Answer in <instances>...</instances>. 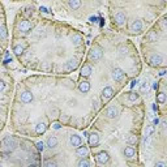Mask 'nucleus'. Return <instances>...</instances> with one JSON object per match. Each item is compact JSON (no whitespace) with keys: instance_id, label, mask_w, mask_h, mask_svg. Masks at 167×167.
Listing matches in <instances>:
<instances>
[{"instance_id":"f257e3e1","label":"nucleus","mask_w":167,"mask_h":167,"mask_svg":"<svg viewBox=\"0 0 167 167\" xmlns=\"http://www.w3.org/2000/svg\"><path fill=\"white\" fill-rule=\"evenodd\" d=\"M16 148V140L13 137H5L4 140H3L1 142V151H4V153H10V151H13Z\"/></svg>"},{"instance_id":"f03ea898","label":"nucleus","mask_w":167,"mask_h":167,"mask_svg":"<svg viewBox=\"0 0 167 167\" xmlns=\"http://www.w3.org/2000/svg\"><path fill=\"white\" fill-rule=\"evenodd\" d=\"M101 57H102V50L99 47H94V48L90 50V52H89V60L90 61H98Z\"/></svg>"},{"instance_id":"7ed1b4c3","label":"nucleus","mask_w":167,"mask_h":167,"mask_svg":"<svg viewBox=\"0 0 167 167\" xmlns=\"http://www.w3.org/2000/svg\"><path fill=\"white\" fill-rule=\"evenodd\" d=\"M114 97V89L110 88V86H107V88L103 89V91H102V101L106 103V102H108L110 99Z\"/></svg>"},{"instance_id":"20e7f679","label":"nucleus","mask_w":167,"mask_h":167,"mask_svg":"<svg viewBox=\"0 0 167 167\" xmlns=\"http://www.w3.org/2000/svg\"><path fill=\"white\" fill-rule=\"evenodd\" d=\"M162 61H163V59H162V56L158 54L151 55L150 59H149V64H150L151 67H159V65L162 64Z\"/></svg>"},{"instance_id":"39448f33","label":"nucleus","mask_w":167,"mask_h":167,"mask_svg":"<svg viewBox=\"0 0 167 167\" xmlns=\"http://www.w3.org/2000/svg\"><path fill=\"white\" fill-rule=\"evenodd\" d=\"M95 158H97V162H98V163L104 164V163H107V162H108L110 155H108V153H107V151H99V153L95 155Z\"/></svg>"},{"instance_id":"423d86ee","label":"nucleus","mask_w":167,"mask_h":167,"mask_svg":"<svg viewBox=\"0 0 167 167\" xmlns=\"http://www.w3.org/2000/svg\"><path fill=\"white\" fill-rule=\"evenodd\" d=\"M31 23L29 22L28 20H21L20 22H18V29H20L21 31H23V33H29V31L31 30Z\"/></svg>"},{"instance_id":"0eeeda50","label":"nucleus","mask_w":167,"mask_h":167,"mask_svg":"<svg viewBox=\"0 0 167 167\" xmlns=\"http://www.w3.org/2000/svg\"><path fill=\"white\" fill-rule=\"evenodd\" d=\"M112 77H114L115 81H123L125 77V73L123 72L120 68H115V69L112 70Z\"/></svg>"},{"instance_id":"6e6552de","label":"nucleus","mask_w":167,"mask_h":167,"mask_svg":"<svg viewBox=\"0 0 167 167\" xmlns=\"http://www.w3.org/2000/svg\"><path fill=\"white\" fill-rule=\"evenodd\" d=\"M78 67V61L76 59H70V60H68L67 63H65V70L67 72H72V70H75L76 68Z\"/></svg>"},{"instance_id":"1a4fd4ad","label":"nucleus","mask_w":167,"mask_h":167,"mask_svg":"<svg viewBox=\"0 0 167 167\" xmlns=\"http://www.w3.org/2000/svg\"><path fill=\"white\" fill-rule=\"evenodd\" d=\"M88 141H89V145L93 146V148H95V146L99 144V136H98V133H90V135L88 136Z\"/></svg>"},{"instance_id":"9d476101","label":"nucleus","mask_w":167,"mask_h":167,"mask_svg":"<svg viewBox=\"0 0 167 167\" xmlns=\"http://www.w3.org/2000/svg\"><path fill=\"white\" fill-rule=\"evenodd\" d=\"M106 115L110 119H115V117L117 116V108L115 106H110L106 110Z\"/></svg>"},{"instance_id":"9b49d317","label":"nucleus","mask_w":167,"mask_h":167,"mask_svg":"<svg viewBox=\"0 0 167 167\" xmlns=\"http://www.w3.org/2000/svg\"><path fill=\"white\" fill-rule=\"evenodd\" d=\"M69 142H70V145H72V146H77V148H78V146L81 145V142H82V140H81L80 136L73 135V136H70Z\"/></svg>"},{"instance_id":"f8f14e48","label":"nucleus","mask_w":167,"mask_h":167,"mask_svg":"<svg viewBox=\"0 0 167 167\" xmlns=\"http://www.w3.org/2000/svg\"><path fill=\"white\" fill-rule=\"evenodd\" d=\"M21 101L23 102V103H29V102L33 101V94L30 93V91H23L22 94H21Z\"/></svg>"},{"instance_id":"ddd939ff","label":"nucleus","mask_w":167,"mask_h":167,"mask_svg":"<svg viewBox=\"0 0 167 167\" xmlns=\"http://www.w3.org/2000/svg\"><path fill=\"white\" fill-rule=\"evenodd\" d=\"M141 29H142V22H141V20H135L132 22V25H130V30L132 31H140Z\"/></svg>"},{"instance_id":"4468645a","label":"nucleus","mask_w":167,"mask_h":167,"mask_svg":"<svg viewBox=\"0 0 167 167\" xmlns=\"http://www.w3.org/2000/svg\"><path fill=\"white\" fill-rule=\"evenodd\" d=\"M115 22L117 23V25H123V23L125 22V14L123 12H117L116 14H115Z\"/></svg>"},{"instance_id":"2eb2a0df","label":"nucleus","mask_w":167,"mask_h":167,"mask_svg":"<svg viewBox=\"0 0 167 167\" xmlns=\"http://www.w3.org/2000/svg\"><path fill=\"white\" fill-rule=\"evenodd\" d=\"M124 155L127 157V158H129V159H132L133 157L136 155V150L132 148V146H127V148L124 149Z\"/></svg>"},{"instance_id":"dca6fc26","label":"nucleus","mask_w":167,"mask_h":167,"mask_svg":"<svg viewBox=\"0 0 167 167\" xmlns=\"http://www.w3.org/2000/svg\"><path fill=\"white\" fill-rule=\"evenodd\" d=\"M91 75V67L88 64H85L82 68H81V76L82 77H89Z\"/></svg>"},{"instance_id":"f3484780","label":"nucleus","mask_w":167,"mask_h":167,"mask_svg":"<svg viewBox=\"0 0 167 167\" xmlns=\"http://www.w3.org/2000/svg\"><path fill=\"white\" fill-rule=\"evenodd\" d=\"M78 89H80L81 93H88V91L90 90V84H89L88 81H82V82L80 84V86H78Z\"/></svg>"},{"instance_id":"a211bd4d","label":"nucleus","mask_w":167,"mask_h":167,"mask_svg":"<svg viewBox=\"0 0 167 167\" xmlns=\"http://www.w3.org/2000/svg\"><path fill=\"white\" fill-rule=\"evenodd\" d=\"M46 124L44 123H38V124L35 125V132L38 133V135H42V133L46 132Z\"/></svg>"},{"instance_id":"6ab92c4d","label":"nucleus","mask_w":167,"mask_h":167,"mask_svg":"<svg viewBox=\"0 0 167 167\" xmlns=\"http://www.w3.org/2000/svg\"><path fill=\"white\" fill-rule=\"evenodd\" d=\"M76 153H77L80 157H85L86 154L89 153V149L86 148V146H78L77 150H76Z\"/></svg>"},{"instance_id":"aec40b11","label":"nucleus","mask_w":167,"mask_h":167,"mask_svg":"<svg viewBox=\"0 0 167 167\" xmlns=\"http://www.w3.org/2000/svg\"><path fill=\"white\" fill-rule=\"evenodd\" d=\"M57 145V138L55 137V136H51V137H48V140H47V146L48 148H55V146Z\"/></svg>"},{"instance_id":"412c9836","label":"nucleus","mask_w":167,"mask_h":167,"mask_svg":"<svg viewBox=\"0 0 167 167\" xmlns=\"http://www.w3.org/2000/svg\"><path fill=\"white\" fill-rule=\"evenodd\" d=\"M77 167H90V161L88 158H81L77 163Z\"/></svg>"},{"instance_id":"4be33fe9","label":"nucleus","mask_w":167,"mask_h":167,"mask_svg":"<svg viewBox=\"0 0 167 167\" xmlns=\"http://www.w3.org/2000/svg\"><path fill=\"white\" fill-rule=\"evenodd\" d=\"M146 38H148L149 42H151V43H153V42H157V39H158V33H157V31H150Z\"/></svg>"},{"instance_id":"5701e85b","label":"nucleus","mask_w":167,"mask_h":167,"mask_svg":"<svg viewBox=\"0 0 167 167\" xmlns=\"http://www.w3.org/2000/svg\"><path fill=\"white\" fill-rule=\"evenodd\" d=\"M23 51H25V46H21V44H17V46H14V48H13V52H14L16 55H22Z\"/></svg>"},{"instance_id":"b1692460","label":"nucleus","mask_w":167,"mask_h":167,"mask_svg":"<svg viewBox=\"0 0 167 167\" xmlns=\"http://www.w3.org/2000/svg\"><path fill=\"white\" fill-rule=\"evenodd\" d=\"M68 4H69V7L72 8V9H77V8L81 5V1L80 0H69Z\"/></svg>"},{"instance_id":"393cba45","label":"nucleus","mask_w":167,"mask_h":167,"mask_svg":"<svg viewBox=\"0 0 167 167\" xmlns=\"http://www.w3.org/2000/svg\"><path fill=\"white\" fill-rule=\"evenodd\" d=\"M157 101H158L159 103H163V102L166 101V94H164L163 91L158 93V94H157Z\"/></svg>"},{"instance_id":"a878e982","label":"nucleus","mask_w":167,"mask_h":167,"mask_svg":"<svg viewBox=\"0 0 167 167\" xmlns=\"http://www.w3.org/2000/svg\"><path fill=\"white\" fill-rule=\"evenodd\" d=\"M72 41H73V43L78 46V44L82 42V38H81V35H78V34H75V35L72 37Z\"/></svg>"},{"instance_id":"bb28decb","label":"nucleus","mask_w":167,"mask_h":167,"mask_svg":"<svg viewBox=\"0 0 167 167\" xmlns=\"http://www.w3.org/2000/svg\"><path fill=\"white\" fill-rule=\"evenodd\" d=\"M7 35H8V33H7V29H5V26H0V39H4V38H7Z\"/></svg>"},{"instance_id":"cd10ccee","label":"nucleus","mask_w":167,"mask_h":167,"mask_svg":"<svg viewBox=\"0 0 167 167\" xmlns=\"http://www.w3.org/2000/svg\"><path fill=\"white\" fill-rule=\"evenodd\" d=\"M43 167H57V164H56V162H55V161L48 159V161L44 162V166Z\"/></svg>"},{"instance_id":"c85d7f7f","label":"nucleus","mask_w":167,"mask_h":167,"mask_svg":"<svg viewBox=\"0 0 167 167\" xmlns=\"http://www.w3.org/2000/svg\"><path fill=\"white\" fill-rule=\"evenodd\" d=\"M127 140H128V142H129V144H136V142H137V137H136L135 135H128Z\"/></svg>"},{"instance_id":"c756f323","label":"nucleus","mask_w":167,"mask_h":167,"mask_svg":"<svg viewBox=\"0 0 167 167\" xmlns=\"http://www.w3.org/2000/svg\"><path fill=\"white\" fill-rule=\"evenodd\" d=\"M128 99H129L130 102H135L138 99V94L137 93H129V95H128Z\"/></svg>"},{"instance_id":"7c9ffc66","label":"nucleus","mask_w":167,"mask_h":167,"mask_svg":"<svg viewBox=\"0 0 167 167\" xmlns=\"http://www.w3.org/2000/svg\"><path fill=\"white\" fill-rule=\"evenodd\" d=\"M153 133H154V127H153V125H149V127L146 128V133H145L146 137H150Z\"/></svg>"},{"instance_id":"2f4dec72","label":"nucleus","mask_w":167,"mask_h":167,"mask_svg":"<svg viewBox=\"0 0 167 167\" xmlns=\"http://www.w3.org/2000/svg\"><path fill=\"white\" fill-rule=\"evenodd\" d=\"M35 146H37V150H39V151H43V149H44V142H42V141H39V142H37V144H35Z\"/></svg>"},{"instance_id":"473e14b6","label":"nucleus","mask_w":167,"mask_h":167,"mask_svg":"<svg viewBox=\"0 0 167 167\" xmlns=\"http://www.w3.org/2000/svg\"><path fill=\"white\" fill-rule=\"evenodd\" d=\"M148 84H146V82H144L142 84V85H141V91H142V93H145V91H148Z\"/></svg>"},{"instance_id":"72a5a7b5","label":"nucleus","mask_w":167,"mask_h":167,"mask_svg":"<svg viewBox=\"0 0 167 167\" xmlns=\"http://www.w3.org/2000/svg\"><path fill=\"white\" fill-rule=\"evenodd\" d=\"M119 51H120V54H121V55L127 54V48H125L124 46H120V47H119Z\"/></svg>"},{"instance_id":"f704fd0d","label":"nucleus","mask_w":167,"mask_h":167,"mask_svg":"<svg viewBox=\"0 0 167 167\" xmlns=\"http://www.w3.org/2000/svg\"><path fill=\"white\" fill-rule=\"evenodd\" d=\"M52 128H54V129H59L60 128V123H54V124H52Z\"/></svg>"},{"instance_id":"c9c22d12","label":"nucleus","mask_w":167,"mask_h":167,"mask_svg":"<svg viewBox=\"0 0 167 167\" xmlns=\"http://www.w3.org/2000/svg\"><path fill=\"white\" fill-rule=\"evenodd\" d=\"M166 68H162V69L161 70H159V76H164V75H166Z\"/></svg>"},{"instance_id":"e433bc0d","label":"nucleus","mask_w":167,"mask_h":167,"mask_svg":"<svg viewBox=\"0 0 167 167\" xmlns=\"http://www.w3.org/2000/svg\"><path fill=\"white\" fill-rule=\"evenodd\" d=\"M155 167H166V166H164L163 162H158V163L155 164Z\"/></svg>"},{"instance_id":"4c0bfd02","label":"nucleus","mask_w":167,"mask_h":167,"mask_svg":"<svg viewBox=\"0 0 167 167\" xmlns=\"http://www.w3.org/2000/svg\"><path fill=\"white\" fill-rule=\"evenodd\" d=\"M4 88H5V84L1 80H0V91H1V90H3V89H4Z\"/></svg>"},{"instance_id":"58836bf2","label":"nucleus","mask_w":167,"mask_h":167,"mask_svg":"<svg viewBox=\"0 0 167 167\" xmlns=\"http://www.w3.org/2000/svg\"><path fill=\"white\" fill-rule=\"evenodd\" d=\"M137 82H138L137 80H133V81H132V84H130V86H135V85H136V84H137Z\"/></svg>"},{"instance_id":"ea45409f","label":"nucleus","mask_w":167,"mask_h":167,"mask_svg":"<svg viewBox=\"0 0 167 167\" xmlns=\"http://www.w3.org/2000/svg\"><path fill=\"white\" fill-rule=\"evenodd\" d=\"M162 128H163V129L166 128V121H162Z\"/></svg>"},{"instance_id":"a19ab883","label":"nucleus","mask_w":167,"mask_h":167,"mask_svg":"<svg viewBox=\"0 0 167 167\" xmlns=\"http://www.w3.org/2000/svg\"><path fill=\"white\" fill-rule=\"evenodd\" d=\"M30 167H38V166H37V164H31Z\"/></svg>"},{"instance_id":"79ce46f5","label":"nucleus","mask_w":167,"mask_h":167,"mask_svg":"<svg viewBox=\"0 0 167 167\" xmlns=\"http://www.w3.org/2000/svg\"><path fill=\"white\" fill-rule=\"evenodd\" d=\"M0 167H3V166H1V164H0Z\"/></svg>"},{"instance_id":"37998d69","label":"nucleus","mask_w":167,"mask_h":167,"mask_svg":"<svg viewBox=\"0 0 167 167\" xmlns=\"http://www.w3.org/2000/svg\"><path fill=\"white\" fill-rule=\"evenodd\" d=\"M0 127H1V125H0Z\"/></svg>"}]
</instances>
